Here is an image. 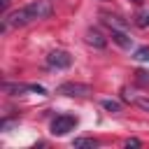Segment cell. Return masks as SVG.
Returning a JSON list of instances; mask_svg holds the SVG:
<instances>
[{
	"label": "cell",
	"instance_id": "1",
	"mask_svg": "<svg viewBox=\"0 0 149 149\" xmlns=\"http://www.w3.org/2000/svg\"><path fill=\"white\" fill-rule=\"evenodd\" d=\"M51 14V2L49 0H33L28 2L26 7L16 9V12H9L5 16V30L7 28H19V26H28L33 21H40V19H47Z\"/></svg>",
	"mask_w": 149,
	"mask_h": 149
},
{
	"label": "cell",
	"instance_id": "2",
	"mask_svg": "<svg viewBox=\"0 0 149 149\" xmlns=\"http://www.w3.org/2000/svg\"><path fill=\"white\" fill-rule=\"evenodd\" d=\"M77 128V116H72V114H58L54 121H51V133L54 135H68L70 130H74Z\"/></svg>",
	"mask_w": 149,
	"mask_h": 149
},
{
	"label": "cell",
	"instance_id": "3",
	"mask_svg": "<svg viewBox=\"0 0 149 149\" xmlns=\"http://www.w3.org/2000/svg\"><path fill=\"white\" fill-rule=\"evenodd\" d=\"M56 93L61 95H70V98H86L91 93V86L88 84H79V81H65L56 88Z\"/></svg>",
	"mask_w": 149,
	"mask_h": 149
},
{
	"label": "cell",
	"instance_id": "4",
	"mask_svg": "<svg viewBox=\"0 0 149 149\" xmlns=\"http://www.w3.org/2000/svg\"><path fill=\"white\" fill-rule=\"evenodd\" d=\"M2 88H5V93H9V95H19V93H23V91H30V93H37V95H47V91H44L42 86H37V84H12V81H5Z\"/></svg>",
	"mask_w": 149,
	"mask_h": 149
},
{
	"label": "cell",
	"instance_id": "5",
	"mask_svg": "<svg viewBox=\"0 0 149 149\" xmlns=\"http://www.w3.org/2000/svg\"><path fill=\"white\" fill-rule=\"evenodd\" d=\"M47 63H49L51 68H56V70H63V68H70V65H72V56H70L68 51H63V49H54V51L47 56Z\"/></svg>",
	"mask_w": 149,
	"mask_h": 149
},
{
	"label": "cell",
	"instance_id": "6",
	"mask_svg": "<svg viewBox=\"0 0 149 149\" xmlns=\"http://www.w3.org/2000/svg\"><path fill=\"white\" fill-rule=\"evenodd\" d=\"M123 100L137 105V107L144 109V112H149V95H144V93H135V91H130V88H123Z\"/></svg>",
	"mask_w": 149,
	"mask_h": 149
},
{
	"label": "cell",
	"instance_id": "7",
	"mask_svg": "<svg viewBox=\"0 0 149 149\" xmlns=\"http://www.w3.org/2000/svg\"><path fill=\"white\" fill-rule=\"evenodd\" d=\"M86 42H88V44H93V47H98V49L107 47V40H105V37H102V35H100L98 30H93V28H91V30L86 33Z\"/></svg>",
	"mask_w": 149,
	"mask_h": 149
},
{
	"label": "cell",
	"instance_id": "8",
	"mask_svg": "<svg viewBox=\"0 0 149 149\" xmlns=\"http://www.w3.org/2000/svg\"><path fill=\"white\" fill-rule=\"evenodd\" d=\"M112 40H114L119 47H123V49L130 47V37H128L123 30H119V28H112Z\"/></svg>",
	"mask_w": 149,
	"mask_h": 149
},
{
	"label": "cell",
	"instance_id": "9",
	"mask_svg": "<svg viewBox=\"0 0 149 149\" xmlns=\"http://www.w3.org/2000/svg\"><path fill=\"white\" fill-rule=\"evenodd\" d=\"M72 144H74V147H91V149H95L100 142H98V140H93V137H77Z\"/></svg>",
	"mask_w": 149,
	"mask_h": 149
},
{
	"label": "cell",
	"instance_id": "10",
	"mask_svg": "<svg viewBox=\"0 0 149 149\" xmlns=\"http://www.w3.org/2000/svg\"><path fill=\"white\" fill-rule=\"evenodd\" d=\"M102 107H105L107 112H112V114H116V112H121V102H119V100H112V98H107V100H102Z\"/></svg>",
	"mask_w": 149,
	"mask_h": 149
},
{
	"label": "cell",
	"instance_id": "11",
	"mask_svg": "<svg viewBox=\"0 0 149 149\" xmlns=\"http://www.w3.org/2000/svg\"><path fill=\"white\" fill-rule=\"evenodd\" d=\"M135 61H142V63H149V47H137L135 54H133Z\"/></svg>",
	"mask_w": 149,
	"mask_h": 149
},
{
	"label": "cell",
	"instance_id": "12",
	"mask_svg": "<svg viewBox=\"0 0 149 149\" xmlns=\"http://www.w3.org/2000/svg\"><path fill=\"white\" fill-rule=\"evenodd\" d=\"M135 23H137L140 28H147V26H149V9H144V12H140V14L135 16Z\"/></svg>",
	"mask_w": 149,
	"mask_h": 149
},
{
	"label": "cell",
	"instance_id": "13",
	"mask_svg": "<svg viewBox=\"0 0 149 149\" xmlns=\"http://www.w3.org/2000/svg\"><path fill=\"white\" fill-rule=\"evenodd\" d=\"M140 144H142V142L135 140V137H133V140H126V147H140Z\"/></svg>",
	"mask_w": 149,
	"mask_h": 149
},
{
	"label": "cell",
	"instance_id": "14",
	"mask_svg": "<svg viewBox=\"0 0 149 149\" xmlns=\"http://www.w3.org/2000/svg\"><path fill=\"white\" fill-rule=\"evenodd\" d=\"M130 2H135V5H142V2H144V0H130Z\"/></svg>",
	"mask_w": 149,
	"mask_h": 149
},
{
	"label": "cell",
	"instance_id": "15",
	"mask_svg": "<svg viewBox=\"0 0 149 149\" xmlns=\"http://www.w3.org/2000/svg\"><path fill=\"white\" fill-rule=\"evenodd\" d=\"M7 2H9V0H2V5H7Z\"/></svg>",
	"mask_w": 149,
	"mask_h": 149
}]
</instances>
